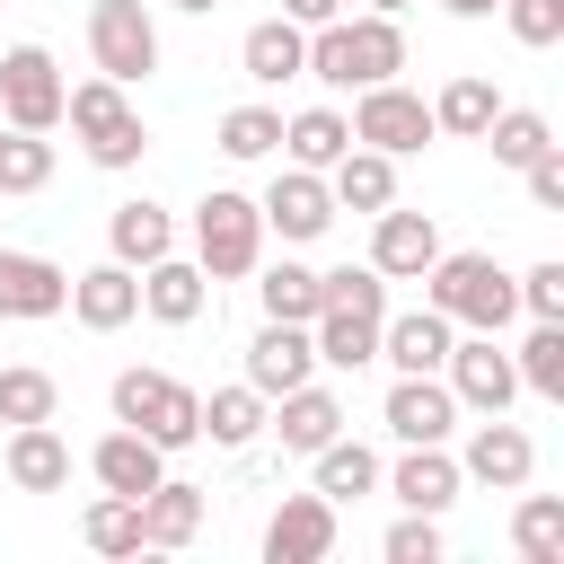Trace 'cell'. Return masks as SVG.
<instances>
[{
	"label": "cell",
	"mask_w": 564,
	"mask_h": 564,
	"mask_svg": "<svg viewBox=\"0 0 564 564\" xmlns=\"http://www.w3.org/2000/svg\"><path fill=\"white\" fill-rule=\"evenodd\" d=\"M511 546H520V564H564V502L520 485V511H511Z\"/></svg>",
	"instance_id": "35"
},
{
	"label": "cell",
	"mask_w": 564,
	"mask_h": 564,
	"mask_svg": "<svg viewBox=\"0 0 564 564\" xmlns=\"http://www.w3.org/2000/svg\"><path fill=\"white\" fill-rule=\"evenodd\" d=\"M282 150V115L273 106H229L220 115V159H273Z\"/></svg>",
	"instance_id": "40"
},
{
	"label": "cell",
	"mask_w": 564,
	"mask_h": 564,
	"mask_svg": "<svg viewBox=\"0 0 564 564\" xmlns=\"http://www.w3.org/2000/svg\"><path fill=\"white\" fill-rule=\"evenodd\" d=\"M62 123L79 132V150H88V167H132L141 150H150V132H141V115H132V97L115 88V79H79V88H62Z\"/></svg>",
	"instance_id": "5"
},
{
	"label": "cell",
	"mask_w": 564,
	"mask_h": 564,
	"mask_svg": "<svg viewBox=\"0 0 564 564\" xmlns=\"http://www.w3.org/2000/svg\"><path fill=\"white\" fill-rule=\"evenodd\" d=\"M88 62H97V79H115V88L150 79V70H159V26H150V9H141V0H88Z\"/></svg>",
	"instance_id": "7"
},
{
	"label": "cell",
	"mask_w": 564,
	"mask_h": 564,
	"mask_svg": "<svg viewBox=\"0 0 564 564\" xmlns=\"http://www.w3.org/2000/svg\"><path fill=\"white\" fill-rule=\"evenodd\" d=\"M203 300H212V273L194 264V256H159V264H141V308L159 317V326H194L203 317Z\"/></svg>",
	"instance_id": "23"
},
{
	"label": "cell",
	"mask_w": 564,
	"mask_h": 564,
	"mask_svg": "<svg viewBox=\"0 0 564 564\" xmlns=\"http://www.w3.org/2000/svg\"><path fill=\"white\" fill-rule=\"evenodd\" d=\"M405 70V26L361 9V18H326L308 26V70L300 79H326V88H379Z\"/></svg>",
	"instance_id": "2"
},
{
	"label": "cell",
	"mask_w": 564,
	"mask_h": 564,
	"mask_svg": "<svg viewBox=\"0 0 564 564\" xmlns=\"http://www.w3.org/2000/svg\"><path fill=\"white\" fill-rule=\"evenodd\" d=\"M0 476H9L18 494H62V485H70V441H62L53 423H9Z\"/></svg>",
	"instance_id": "21"
},
{
	"label": "cell",
	"mask_w": 564,
	"mask_h": 564,
	"mask_svg": "<svg viewBox=\"0 0 564 564\" xmlns=\"http://www.w3.org/2000/svg\"><path fill=\"white\" fill-rule=\"evenodd\" d=\"M423 300L449 317V326H467V335H502L511 317H520V273H502L494 256H476V247H441L432 264H423Z\"/></svg>",
	"instance_id": "3"
},
{
	"label": "cell",
	"mask_w": 564,
	"mask_h": 564,
	"mask_svg": "<svg viewBox=\"0 0 564 564\" xmlns=\"http://www.w3.org/2000/svg\"><path fill=\"white\" fill-rule=\"evenodd\" d=\"M264 423L282 432V449H291V458H308V449H326V441L344 432V397H335V388H317V379H300V388H282V397L264 405Z\"/></svg>",
	"instance_id": "20"
},
{
	"label": "cell",
	"mask_w": 564,
	"mask_h": 564,
	"mask_svg": "<svg viewBox=\"0 0 564 564\" xmlns=\"http://www.w3.org/2000/svg\"><path fill=\"white\" fill-rule=\"evenodd\" d=\"M511 370H520V388H529V397L564 405V317H538V326H529V344L511 352Z\"/></svg>",
	"instance_id": "34"
},
{
	"label": "cell",
	"mask_w": 564,
	"mask_h": 564,
	"mask_svg": "<svg viewBox=\"0 0 564 564\" xmlns=\"http://www.w3.org/2000/svg\"><path fill=\"white\" fill-rule=\"evenodd\" d=\"M449 344H458V326H449L432 300L405 308V317H379V361H388V370H441Z\"/></svg>",
	"instance_id": "24"
},
{
	"label": "cell",
	"mask_w": 564,
	"mask_h": 564,
	"mask_svg": "<svg viewBox=\"0 0 564 564\" xmlns=\"http://www.w3.org/2000/svg\"><path fill=\"white\" fill-rule=\"evenodd\" d=\"M361 9H379V18H397V9H405V0H361Z\"/></svg>",
	"instance_id": "48"
},
{
	"label": "cell",
	"mask_w": 564,
	"mask_h": 564,
	"mask_svg": "<svg viewBox=\"0 0 564 564\" xmlns=\"http://www.w3.org/2000/svg\"><path fill=\"white\" fill-rule=\"evenodd\" d=\"M502 18H511V35H520L529 53L564 44V0H502Z\"/></svg>",
	"instance_id": "42"
},
{
	"label": "cell",
	"mask_w": 564,
	"mask_h": 564,
	"mask_svg": "<svg viewBox=\"0 0 564 564\" xmlns=\"http://www.w3.org/2000/svg\"><path fill=\"white\" fill-rule=\"evenodd\" d=\"M256 212H264V229H282V247H308V238L335 229V194H326L317 167H282V176L256 194Z\"/></svg>",
	"instance_id": "11"
},
{
	"label": "cell",
	"mask_w": 564,
	"mask_h": 564,
	"mask_svg": "<svg viewBox=\"0 0 564 564\" xmlns=\"http://www.w3.org/2000/svg\"><path fill=\"white\" fill-rule=\"evenodd\" d=\"M256 432H264V397H256L247 379H238V388H212V397H203V441H220V449H247Z\"/></svg>",
	"instance_id": "36"
},
{
	"label": "cell",
	"mask_w": 564,
	"mask_h": 564,
	"mask_svg": "<svg viewBox=\"0 0 564 564\" xmlns=\"http://www.w3.org/2000/svg\"><path fill=\"white\" fill-rule=\"evenodd\" d=\"M62 62L44 53V44H9L0 53V123H18V132H53L62 123Z\"/></svg>",
	"instance_id": "8"
},
{
	"label": "cell",
	"mask_w": 564,
	"mask_h": 564,
	"mask_svg": "<svg viewBox=\"0 0 564 564\" xmlns=\"http://www.w3.org/2000/svg\"><path fill=\"white\" fill-rule=\"evenodd\" d=\"M308 458H317V494H326V502H361V494H379V449H370V441L335 432V441L308 449Z\"/></svg>",
	"instance_id": "31"
},
{
	"label": "cell",
	"mask_w": 564,
	"mask_h": 564,
	"mask_svg": "<svg viewBox=\"0 0 564 564\" xmlns=\"http://www.w3.org/2000/svg\"><path fill=\"white\" fill-rule=\"evenodd\" d=\"M264 282H256V300H264V317H291V326H308L317 308H326V273L317 264H300V256H282V264H256Z\"/></svg>",
	"instance_id": "30"
},
{
	"label": "cell",
	"mask_w": 564,
	"mask_h": 564,
	"mask_svg": "<svg viewBox=\"0 0 564 564\" xmlns=\"http://www.w3.org/2000/svg\"><path fill=\"white\" fill-rule=\"evenodd\" d=\"M282 18L291 26H326V18H344V0H282Z\"/></svg>",
	"instance_id": "45"
},
{
	"label": "cell",
	"mask_w": 564,
	"mask_h": 564,
	"mask_svg": "<svg viewBox=\"0 0 564 564\" xmlns=\"http://www.w3.org/2000/svg\"><path fill=\"white\" fill-rule=\"evenodd\" d=\"M106 247H115V264H132V273H141V264H159V256L176 247V220H167L150 194H132V203H115V212H106Z\"/></svg>",
	"instance_id": "28"
},
{
	"label": "cell",
	"mask_w": 564,
	"mask_h": 564,
	"mask_svg": "<svg viewBox=\"0 0 564 564\" xmlns=\"http://www.w3.org/2000/svg\"><path fill=\"white\" fill-rule=\"evenodd\" d=\"M300 379H317V344H308V326L264 317V326H256V344H247V388L273 405V397H282V388H300Z\"/></svg>",
	"instance_id": "14"
},
{
	"label": "cell",
	"mask_w": 564,
	"mask_h": 564,
	"mask_svg": "<svg viewBox=\"0 0 564 564\" xmlns=\"http://www.w3.org/2000/svg\"><path fill=\"white\" fill-rule=\"evenodd\" d=\"M520 308H529V317H564V264H555V256L520 273Z\"/></svg>",
	"instance_id": "44"
},
{
	"label": "cell",
	"mask_w": 564,
	"mask_h": 564,
	"mask_svg": "<svg viewBox=\"0 0 564 564\" xmlns=\"http://www.w3.org/2000/svg\"><path fill=\"white\" fill-rule=\"evenodd\" d=\"M335 555V502L326 494H282L264 520V564H317Z\"/></svg>",
	"instance_id": "15"
},
{
	"label": "cell",
	"mask_w": 564,
	"mask_h": 564,
	"mask_svg": "<svg viewBox=\"0 0 564 564\" xmlns=\"http://www.w3.org/2000/svg\"><path fill=\"white\" fill-rule=\"evenodd\" d=\"M494 106H502V97H494V79H485V70H458V79L432 97V132H449V141H476V132L494 123Z\"/></svg>",
	"instance_id": "32"
},
{
	"label": "cell",
	"mask_w": 564,
	"mask_h": 564,
	"mask_svg": "<svg viewBox=\"0 0 564 564\" xmlns=\"http://www.w3.org/2000/svg\"><path fill=\"white\" fill-rule=\"evenodd\" d=\"M379 317H388V273H379V264H335V273H326V308L308 317L317 361H326V370L379 361Z\"/></svg>",
	"instance_id": "1"
},
{
	"label": "cell",
	"mask_w": 564,
	"mask_h": 564,
	"mask_svg": "<svg viewBox=\"0 0 564 564\" xmlns=\"http://www.w3.org/2000/svg\"><path fill=\"white\" fill-rule=\"evenodd\" d=\"M203 485H185V476H159L150 494H141V546H159V555H176V546H194L203 538Z\"/></svg>",
	"instance_id": "25"
},
{
	"label": "cell",
	"mask_w": 564,
	"mask_h": 564,
	"mask_svg": "<svg viewBox=\"0 0 564 564\" xmlns=\"http://www.w3.org/2000/svg\"><path fill=\"white\" fill-rule=\"evenodd\" d=\"M176 9H194V18H212V9H220V0H176Z\"/></svg>",
	"instance_id": "47"
},
{
	"label": "cell",
	"mask_w": 564,
	"mask_h": 564,
	"mask_svg": "<svg viewBox=\"0 0 564 564\" xmlns=\"http://www.w3.org/2000/svg\"><path fill=\"white\" fill-rule=\"evenodd\" d=\"M441 9H449V18H494L502 0H441Z\"/></svg>",
	"instance_id": "46"
},
{
	"label": "cell",
	"mask_w": 564,
	"mask_h": 564,
	"mask_svg": "<svg viewBox=\"0 0 564 564\" xmlns=\"http://www.w3.org/2000/svg\"><path fill=\"white\" fill-rule=\"evenodd\" d=\"M53 185V141L0 123V194H44Z\"/></svg>",
	"instance_id": "39"
},
{
	"label": "cell",
	"mask_w": 564,
	"mask_h": 564,
	"mask_svg": "<svg viewBox=\"0 0 564 564\" xmlns=\"http://www.w3.org/2000/svg\"><path fill=\"white\" fill-rule=\"evenodd\" d=\"M458 476H467V485H494V494H520V485L538 476V441H529L520 423L485 414V423L467 432V449H458Z\"/></svg>",
	"instance_id": "12"
},
{
	"label": "cell",
	"mask_w": 564,
	"mask_h": 564,
	"mask_svg": "<svg viewBox=\"0 0 564 564\" xmlns=\"http://www.w3.org/2000/svg\"><path fill=\"white\" fill-rule=\"evenodd\" d=\"M326 194H335V212H388V203H397V159L370 150V141H352V150L326 167Z\"/></svg>",
	"instance_id": "27"
},
{
	"label": "cell",
	"mask_w": 564,
	"mask_h": 564,
	"mask_svg": "<svg viewBox=\"0 0 564 564\" xmlns=\"http://www.w3.org/2000/svg\"><path fill=\"white\" fill-rule=\"evenodd\" d=\"M79 538H88L97 555H141V502H132V494H97V502L79 511Z\"/></svg>",
	"instance_id": "37"
},
{
	"label": "cell",
	"mask_w": 564,
	"mask_h": 564,
	"mask_svg": "<svg viewBox=\"0 0 564 564\" xmlns=\"http://www.w3.org/2000/svg\"><path fill=\"white\" fill-rule=\"evenodd\" d=\"M352 141H370V150H388V159H405V150H423L432 141V106L414 97V88H397V79H379V88H352Z\"/></svg>",
	"instance_id": "9"
},
{
	"label": "cell",
	"mask_w": 564,
	"mask_h": 564,
	"mask_svg": "<svg viewBox=\"0 0 564 564\" xmlns=\"http://www.w3.org/2000/svg\"><path fill=\"white\" fill-rule=\"evenodd\" d=\"M115 423L150 432L159 449H194L203 441V397L167 370H115Z\"/></svg>",
	"instance_id": "6"
},
{
	"label": "cell",
	"mask_w": 564,
	"mask_h": 564,
	"mask_svg": "<svg viewBox=\"0 0 564 564\" xmlns=\"http://www.w3.org/2000/svg\"><path fill=\"white\" fill-rule=\"evenodd\" d=\"M458 485H467V476H458L449 441H405V458L388 467V494H397V511H432V520H441V511L458 502Z\"/></svg>",
	"instance_id": "17"
},
{
	"label": "cell",
	"mask_w": 564,
	"mask_h": 564,
	"mask_svg": "<svg viewBox=\"0 0 564 564\" xmlns=\"http://www.w3.org/2000/svg\"><path fill=\"white\" fill-rule=\"evenodd\" d=\"M70 317L88 326V335H115V326H132L141 317V273L132 264H88V273H70Z\"/></svg>",
	"instance_id": "19"
},
{
	"label": "cell",
	"mask_w": 564,
	"mask_h": 564,
	"mask_svg": "<svg viewBox=\"0 0 564 564\" xmlns=\"http://www.w3.org/2000/svg\"><path fill=\"white\" fill-rule=\"evenodd\" d=\"M194 264H203L212 282H238V273L264 264V212H256V194L212 185V194L194 203Z\"/></svg>",
	"instance_id": "4"
},
{
	"label": "cell",
	"mask_w": 564,
	"mask_h": 564,
	"mask_svg": "<svg viewBox=\"0 0 564 564\" xmlns=\"http://www.w3.org/2000/svg\"><path fill=\"white\" fill-rule=\"evenodd\" d=\"M441 256V229H432V212H370V264L388 273V282H423V264Z\"/></svg>",
	"instance_id": "18"
},
{
	"label": "cell",
	"mask_w": 564,
	"mask_h": 564,
	"mask_svg": "<svg viewBox=\"0 0 564 564\" xmlns=\"http://www.w3.org/2000/svg\"><path fill=\"white\" fill-rule=\"evenodd\" d=\"M88 476H97L106 494H132V502H141V494H150V485L167 476V449H159L150 432H132V423H115V432H106V441L88 449Z\"/></svg>",
	"instance_id": "22"
},
{
	"label": "cell",
	"mask_w": 564,
	"mask_h": 564,
	"mask_svg": "<svg viewBox=\"0 0 564 564\" xmlns=\"http://www.w3.org/2000/svg\"><path fill=\"white\" fill-rule=\"evenodd\" d=\"M344 150H352V123H344L335 106H300V115H282V159H291V167H317V176H326Z\"/></svg>",
	"instance_id": "29"
},
{
	"label": "cell",
	"mask_w": 564,
	"mask_h": 564,
	"mask_svg": "<svg viewBox=\"0 0 564 564\" xmlns=\"http://www.w3.org/2000/svg\"><path fill=\"white\" fill-rule=\"evenodd\" d=\"M520 176H529V203H538V212H564V141H546Z\"/></svg>",
	"instance_id": "43"
},
{
	"label": "cell",
	"mask_w": 564,
	"mask_h": 564,
	"mask_svg": "<svg viewBox=\"0 0 564 564\" xmlns=\"http://www.w3.org/2000/svg\"><path fill=\"white\" fill-rule=\"evenodd\" d=\"M70 308V273L35 247H0V317H62Z\"/></svg>",
	"instance_id": "16"
},
{
	"label": "cell",
	"mask_w": 564,
	"mask_h": 564,
	"mask_svg": "<svg viewBox=\"0 0 564 564\" xmlns=\"http://www.w3.org/2000/svg\"><path fill=\"white\" fill-rule=\"evenodd\" d=\"M62 414V388H53V370H35V361H9L0 370V423H53Z\"/></svg>",
	"instance_id": "38"
},
{
	"label": "cell",
	"mask_w": 564,
	"mask_h": 564,
	"mask_svg": "<svg viewBox=\"0 0 564 564\" xmlns=\"http://www.w3.org/2000/svg\"><path fill=\"white\" fill-rule=\"evenodd\" d=\"M238 62H247V79H256V88H282V79H300V70H308V26H291V18L273 9V18H256V26H247Z\"/></svg>",
	"instance_id": "26"
},
{
	"label": "cell",
	"mask_w": 564,
	"mask_h": 564,
	"mask_svg": "<svg viewBox=\"0 0 564 564\" xmlns=\"http://www.w3.org/2000/svg\"><path fill=\"white\" fill-rule=\"evenodd\" d=\"M476 141L494 150V167H529V159H538V150L555 141V123H546L538 106H494V123H485Z\"/></svg>",
	"instance_id": "33"
},
{
	"label": "cell",
	"mask_w": 564,
	"mask_h": 564,
	"mask_svg": "<svg viewBox=\"0 0 564 564\" xmlns=\"http://www.w3.org/2000/svg\"><path fill=\"white\" fill-rule=\"evenodd\" d=\"M441 379H449V397H458L467 414H502V405L520 397V370H511L502 335H458L449 361H441Z\"/></svg>",
	"instance_id": "10"
},
{
	"label": "cell",
	"mask_w": 564,
	"mask_h": 564,
	"mask_svg": "<svg viewBox=\"0 0 564 564\" xmlns=\"http://www.w3.org/2000/svg\"><path fill=\"white\" fill-rule=\"evenodd\" d=\"M379 423H388L397 441H449V432H458V397H449V379H441V370H397V388H388Z\"/></svg>",
	"instance_id": "13"
},
{
	"label": "cell",
	"mask_w": 564,
	"mask_h": 564,
	"mask_svg": "<svg viewBox=\"0 0 564 564\" xmlns=\"http://www.w3.org/2000/svg\"><path fill=\"white\" fill-rule=\"evenodd\" d=\"M379 555H388V564H441V555H449V538H441V520H432V511H405V520L379 538Z\"/></svg>",
	"instance_id": "41"
}]
</instances>
